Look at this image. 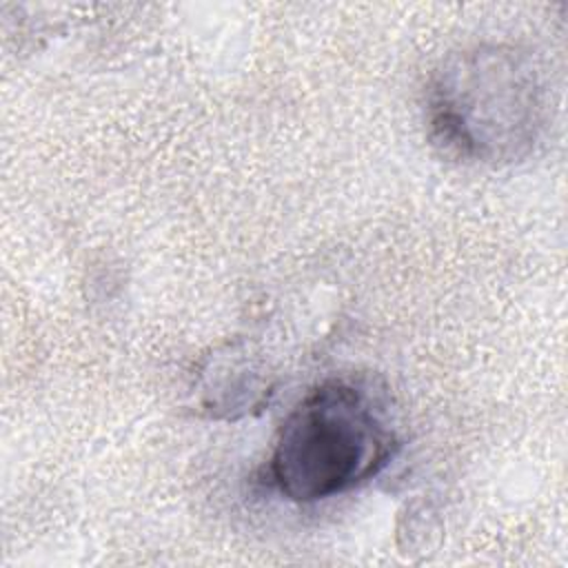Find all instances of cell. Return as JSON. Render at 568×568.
I'll return each instance as SVG.
<instances>
[{"instance_id":"obj_2","label":"cell","mask_w":568,"mask_h":568,"mask_svg":"<svg viewBox=\"0 0 568 568\" xmlns=\"http://www.w3.org/2000/svg\"><path fill=\"white\" fill-rule=\"evenodd\" d=\"M395 450L382 399L351 379H326L284 417L266 477L291 501H320L373 479Z\"/></svg>"},{"instance_id":"obj_1","label":"cell","mask_w":568,"mask_h":568,"mask_svg":"<svg viewBox=\"0 0 568 568\" xmlns=\"http://www.w3.org/2000/svg\"><path fill=\"white\" fill-rule=\"evenodd\" d=\"M550 113L537 60L513 44H477L453 53L426 89V124L448 155L501 166L528 158Z\"/></svg>"}]
</instances>
